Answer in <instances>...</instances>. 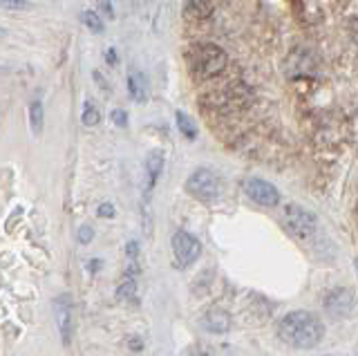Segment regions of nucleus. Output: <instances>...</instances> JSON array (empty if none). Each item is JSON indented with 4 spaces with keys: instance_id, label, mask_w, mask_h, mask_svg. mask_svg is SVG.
Returning a JSON list of instances; mask_svg holds the SVG:
<instances>
[{
    "instance_id": "1",
    "label": "nucleus",
    "mask_w": 358,
    "mask_h": 356,
    "mask_svg": "<svg viewBox=\"0 0 358 356\" xmlns=\"http://www.w3.org/2000/svg\"><path fill=\"white\" fill-rule=\"evenodd\" d=\"M278 336L282 339V343L291 345V348L311 350L322 341L325 325L318 316L311 314V311H302V309L289 311V314L280 320Z\"/></svg>"
},
{
    "instance_id": "2",
    "label": "nucleus",
    "mask_w": 358,
    "mask_h": 356,
    "mask_svg": "<svg viewBox=\"0 0 358 356\" xmlns=\"http://www.w3.org/2000/svg\"><path fill=\"white\" fill-rule=\"evenodd\" d=\"M188 70H191L197 79H210L217 77L219 72L226 68L228 57L226 52L213 45V43H195V45L186 52Z\"/></svg>"
},
{
    "instance_id": "3",
    "label": "nucleus",
    "mask_w": 358,
    "mask_h": 356,
    "mask_svg": "<svg viewBox=\"0 0 358 356\" xmlns=\"http://www.w3.org/2000/svg\"><path fill=\"white\" fill-rule=\"evenodd\" d=\"M186 193L199 202H215L219 198V193H222V184H219V177L213 170L197 168L193 175L186 179Z\"/></svg>"
},
{
    "instance_id": "4",
    "label": "nucleus",
    "mask_w": 358,
    "mask_h": 356,
    "mask_svg": "<svg viewBox=\"0 0 358 356\" xmlns=\"http://www.w3.org/2000/svg\"><path fill=\"white\" fill-rule=\"evenodd\" d=\"M284 224H287V229L304 240V237H311L316 233V226H318V220H316V215L307 209L298 207V204H289L287 209H284Z\"/></svg>"
},
{
    "instance_id": "5",
    "label": "nucleus",
    "mask_w": 358,
    "mask_h": 356,
    "mask_svg": "<svg viewBox=\"0 0 358 356\" xmlns=\"http://www.w3.org/2000/svg\"><path fill=\"white\" fill-rule=\"evenodd\" d=\"M171 244H173V253H175L179 269L191 267L199 258V253H202V244H199V240L186 231H175Z\"/></svg>"
},
{
    "instance_id": "6",
    "label": "nucleus",
    "mask_w": 358,
    "mask_h": 356,
    "mask_svg": "<svg viewBox=\"0 0 358 356\" xmlns=\"http://www.w3.org/2000/svg\"><path fill=\"white\" fill-rule=\"evenodd\" d=\"M244 193L254 200L256 204H260V207H278L280 204V193L278 188L269 184V181L265 179H258V177H251L244 181Z\"/></svg>"
},
{
    "instance_id": "7",
    "label": "nucleus",
    "mask_w": 358,
    "mask_h": 356,
    "mask_svg": "<svg viewBox=\"0 0 358 356\" xmlns=\"http://www.w3.org/2000/svg\"><path fill=\"white\" fill-rule=\"evenodd\" d=\"M54 318H56L61 341L68 345L72 341V307L65 296H59L54 300Z\"/></svg>"
},
{
    "instance_id": "8",
    "label": "nucleus",
    "mask_w": 358,
    "mask_h": 356,
    "mask_svg": "<svg viewBox=\"0 0 358 356\" xmlns=\"http://www.w3.org/2000/svg\"><path fill=\"white\" fill-rule=\"evenodd\" d=\"M325 305H327V311L336 318L350 316L354 309V296L347 289H334L332 294L325 298Z\"/></svg>"
},
{
    "instance_id": "9",
    "label": "nucleus",
    "mask_w": 358,
    "mask_h": 356,
    "mask_svg": "<svg viewBox=\"0 0 358 356\" xmlns=\"http://www.w3.org/2000/svg\"><path fill=\"white\" fill-rule=\"evenodd\" d=\"M202 325L208 332L224 334L231 327V318H228L226 311H222V309H210V311H206V316L202 318Z\"/></svg>"
},
{
    "instance_id": "10",
    "label": "nucleus",
    "mask_w": 358,
    "mask_h": 356,
    "mask_svg": "<svg viewBox=\"0 0 358 356\" xmlns=\"http://www.w3.org/2000/svg\"><path fill=\"white\" fill-rule=\"evenodd\" d=\"M128 90H130L132 101L137 103H143L148 99V83H146L143 74L137 72L134 68H130V74H128Z\"/></svg>"
},
{
    "instance_id": "11",
    "label": "nucleus",
    "mask_w": 358,
    "mask_h": 356,
    "mask_svg": "<svg viewBox=\"0 0 358 356\" xmlns=\"http://www.w3.org/2000/svg\"><path fill=\"white\" fill-rule=\"evenodd\" d=\"M213 14V0H188L184 7V16L188 20H204Z\"/></svg>"
},
{
    "instance_id": "12",
    "label": "nucleus",
    "mask_w": 358,
    "mask_h": 356,
    "mask_svg": "<svg viewBox=\"0 0 358 356\" xmlns=\"http://www.w3.org/2000/svg\"><path fill=\"white\" fill-rule=\"evenodd\" d=\"M164 170V153L162 150H150L148 157H146V172H148V188L159 179Z\"/></svg>"
},
{
    "instance_id": "13",
    "label": "nucleus",
    "mask_w": 358,
    "mask_h": 356,
    "mask_svg": "<svg viewBox=\"0 0 358 356\" xmlns=\"http://www.w3.org/2000/svg\"><path fill=\"white\" fill-rule=\"evenodd\" d=\"M43 124H45V107H43V101L40 99H34L29 103V126L34 135H40L43 133Z\"/></svg>"
},
{
    "instance_id": "14",
    "label": "nucleus",
    "mask_w": 358,
    "mask_h": 356,
    "mask_svg": "<svg viewBox=\"0 0 358 356\" xmlns=\"http://www.w3.org/2000/svg\"><path fill=\"white\" fill-rule=\"evenodd\" d=\"M175 119H177V128H179V133H182L184 137H188V139H195V137H197L195 121H193V119L188 117L184 110H177V112H175Z\"/></svg>"
},
{
    "instance_id": "15",
    "label": "nucleus",
    "mask_w": 358,
    "mask_h": 356,
    "mask_svg": "<svg viewBox=\"0 0 358 356\" xmlns=\"http://www.w3.org/2000/svg\"><path fill=\"white\" fill-rule=\"evenodd\" d=\"M81 20L90 31H94V34H101V31H103V18L97 12H83Z\"/></svg>"
},
{
    "instance_id": "16",
    "label": "nucleus",
    "mask_w": 358,
    "mask_h": 356,
    "mask_svg": "<svg viewBox=\"0 0 358 356\" xmlns=\"http://www.w3.org/2000/svg\"><path fill=\"white\" fill-rule=\"evenodd\" d=\"M83 124L86 126H97L99 121H101V112L97 110V107H94V103L92 101H86V105H83Z\"/></svg>"
},
{
    "instance_id": "17",
    "label": "nucleus",
    "mask_w": 358,
    "mask_h": 356,
    "mask_svg": "<svg viewBox=\"0 0 358 356\" xmlns=\"http://www.w3.org/2000/svg\"><path fill=\"white\" fill-rule=\"evenodd\" d=\"M134 291H137V285H134V280L128 278L123 285H119V291H117V298L119 300H132L134 298Z\"/></svg>"
},
{
    "instance_id": "18",
    "label": "nucleus",
    "mask_w": 358,
    "mask_h": 356,
    "mask_svg": "<svg viewBox=\"0 0 358 356\" xmlns=\"http://www.w3.org/2000/svg\"><path fill=\"white\" fill-rule=\"evenodd\" d=\"M77 240H79L81 244H90V242L94 240V229H92L90 224L79 226V231H77Z\"/></svg>"
},
{
    "instance_id": "19",
    "label": "nucleus",
    "mask_w": 358,
    "mask_h": 356,
    "mask_svg": "<svg viewBox=\"0 0 358 356\" xmlns=\"http://www.w3.org/2000/svg\"><path fill=\"white\" fill-rule=\"evenodd\" d=\"M112 124L119 128H128V112L125 110H112Z\"/></svg>"
},
{
    "instance_id": "20",
    "label": "nucleus",
    "mask_w": 358,
    "mask_h": 356,
    "mask_svg": "<svg viewBox=\"0 0 358 356\" xmlns=\"http://www.w3.org/2000/svg\"><path fill=\"white\" fill-rule=\"evenodd\" d=\"M97 7L101 9V14L108 18V20H114V9H112V3L110 0H97Z\"/></svg>"
},
{
    "instance_id": "21",
    "label": "nucleus",
    "mask_w": 358,
    "mask_h": 356,
    "mask_svg": "<svg viewBox=\"0 0 358 356\" xmlns=\"http://www.w3.org/2000/svg\"><path fill=\"white\" fill-rule=\"evenodd\" d=\"M0 7H9V9H29L31 5L25 0H0Z\"/></svg>"
},
{
    "instance_id": "22",
    "label": "nucleus",
    "mask_w": 358,
    "mask_h": 356,
    "mask_svg": "<svg viewBox=\"0 0 358 356\" xmlns=\"http://www.w3.org/2000/svg\"><path fill=\"white\" fill-rule=\"evenodd\" d=\"M97 213H99V218H114V207L110 202H105V204H101Z\"/></svg>"
},
{
    "instance_id": "23",
    "label": "nucleus",
    "mask_w": 358,
    "mask_h": 356,
    "mask_svg": "<svg viewBox=\"0 0 358 356\" xmlns=\"http://www.w3.org/2000/svg\"><path fill=\"white\" fill-rule=\"evenodd\" d=\"M125 253H128L130 260H134V258L139 255V244H137V242H128V244H125Z\"/></svg>"
},
{
    "instance_id": "24",
    "label": "nucleus",
    "mask_w": 358,
    "mask_h": 356,
    "mask_svg": "<svg viewBox=\"0 0 358 356\" xmlns=\"http://www.w3.org/2000/svg\"><path fill=\"white\" fill-rule=\"evenodd\" d=\"M92 74H94V81H97V83L101 85V88H105V90H110V85H108V83H105V79H101V72H99V70H94Z\"/></svg>"
},
{
    "instance_id": "25",
    "label": "nucleus",
    "mask_w": 358,
    "mask_h": 356,
    "mask_svg": "<svg viewBox=\"0 0 358 356\" xmlns=\"http://www.w3.org/2000/svg\"><path fill=\"white\" fill-rule=\"evenodd\" d=\"M350 31H352V38L358 43V16L352 20V25H350Z\"/></svg>"
},
{
    "instance_id": "26",
    "label": "nucleus",
    "mask_w": 358,
    "mask_h": 356,
    "mask_svg": "<svg viewBox=\"0 0 358 356\" xmlns=\"http://www.w3.org/2000/svg\"><path fill=\"white\" fill-rule=\"evenodd\" d=\"M130 350H143V343H141V339L132 336V339H130Z\"/></svg>"
},
{
    "instance_id": "27",
    "label": "nucleus",
    "mask_w": 358,
    "mask_h": 356,
    "mask_svg": "<svg viewBox=\"0 0 358 356\" xmlns=\"http://www.w3.org/2000/svg\"><path fill=\"white\" fill-rule=\"evenodd\" d=\"M108 63H117V54H114V50H108Z\"/></svg>"
},
{
    "instance_id": "28",
    "label": "nucleus",
    "mask_w": 358,
    "mask_h": 356,
    "mask_svg": "<svg viewBox=\"0 0 358 356\" xmlns=\"http://www.w3.org/2000/svg\"><path fill=\"white\" fill-rule=\"evenodd\" d=\"M88 267H90V269H94V272H97V269L101 267V262H99V260H92V262H88Z\"/></svg>"
},
{
    "instance_id": "29",
    "label": "nucleus",
    "mask_w": 358,
    "mask_h": 356,
    "mask_svg": "<svg viewBox=\"0 0 358 356\" xmlns=\"http://www.w3.org/2000/svg\"><path fill=\"white\" fill-rule=\"evenodd\" d=\"M5 36H7V31H5L3 27H0V38H5Z\"/></svg>"
},
{
    "instance_id": "30",
    "label": "nucleus",
    "mask_w": 358,
    "mask_h": 356,
    "mask_svg": "<svg viewBox=\"0 0 358 356\" xmlns=\"http://www.w3.org/2000/svg\"><path fill=\"white\" fill-rule=\"evenodd\" d=\"M356 267H358V260H356Z\"/></svg>"
}]
</instances>
